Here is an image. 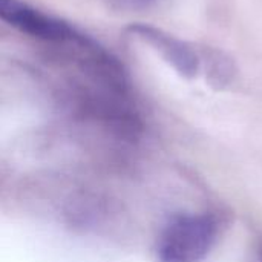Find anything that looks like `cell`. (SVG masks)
I'll return each mask as SVG.
<instances>
[{
    "label": "cell",
    "mask_w": 262,
    "mask_h": 262,
    "mask_svg": "<svg viewBox=\"0 0 262 262\" xmlns=\"http://www.w3.org/2000/svg\"><path fill=\"white\" fill-rule=\"evenodd\" d=\"M218 233L212 215H178L167 223L158 241V262H201L212 250Z\"/></svg>",
    "instance_id": "obj_1"
},
{
    "label": "cell",
    "mask_w": 262,
    "mask_h": 262,
    "mask_svg": "<svg viewBox=\"0 0 262 262\" xmlns=\"http://www.w3.org/2000/svg\"><path fill=\"white\" fill-rule=\"evenodd\" d=\"M0 20L34 38L63 45L71 40L77 29L66 21L41 12L23 0H0Z\"/></svg>",
    "instance_id": "obj_2"
},
{
    "label": "cell",
    "mask_w": 262,
    "mask_h": 262,
    "mask_svg": "<svg viewBox=\"0 0 262 262\" xmlns=\"http://www.w3.org/2000/svg\"><path fill=\"white\" fill-rule=\"evenodd\" d=\"M129 31L150 45L180 75L195 78L200 72V54L189 43L150 25H132Z\"/></svg>",
    "instance_id": "obj_3"
},
{
    "label": "cell",
    "mask_w": 262,
    "mask_h": 262,
    "mask_svg": "<svg viewBox=\"0 0 262 262\" xmlns=\"http://www.w3.org/2000/svg\"><path fill=\"white\" fill-rule=\"evenodd\" d=\"M201 64L204 66L206 80L213 89H224L235 78L236 68L233 60L220 49L204 48L203 54H200V66Z\"/></svg>",
    "instance_id": "obj_4"
},
{
    "label": "cell",
    "mask_w": 262,
    "mask_h": 262,
    "mask_svg": "<svg viewBox=\"0 0 262 262\" xmlns=\"http://www.w3.org/2000/svg\"><path fill=\"white\" fill-rule=\"evenodd\" d=\"M115 6L127 9V11H141L150 8L157 0H111Z\"/></svg>",
    "instance_id": "obj_5"
}]
</instances>
